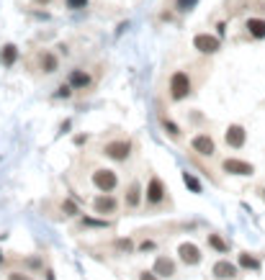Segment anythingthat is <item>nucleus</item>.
Masks as SVG:
<instances>
[{"label":"nucleus","instance_id":"nucleus-16","mask_svg":"<svg viewBox=\"0 0 265 280\" xmlns=\"http://www.w3.org/2000/svg\"><path fill=\"white\" fill-rule=\"evenodd\" d=\"M70 85L72 87H88L90 85V75L83 72V70H72L70 72Z\"/></svg>","mask_w":265,"mask_h":280},{"label":"nucleus","instance_id":"nucleus-20","mask_svg":"<svg viewBox=\"0 0 265 280\" xmlns=\"http://www.w3.org/2000/svg\"><path fill=\"white\" fill-rule=\"evenodd\" d=\"M183 183H186V185L193 190V193H201V183L196 180V177H193L191 172H183Z\"/></svg>","mask_w":265,"mask_h":280},{"label":"nucleus","instance_id":"nucleus-9","mask_svg":"<svg viewBox=\"0 0 265 280\" xmlns=\"http://www.w3.org/2000/svg\"><path fill=\"white\" fill-rule=\"evenodd\" d=\"M163 198H165V185H163L160 177H152L149 185H147V200L149 203H160Z\"/></svg>","mask_w":265,"mask_h":280},{"label":"nucleus","instance_id":"nucleus-22","mask_svg":"<svg viewBox=\"0 0 265 280\" xmlns=\"http://www.w3.org/2000/svg\"><path fill=\"white\" fill-rule=\"evenodd\" d=\"M163 126H165V131L170 134V137H180V129L172 124V121H167V118H163Z\"/></svg>","mask_w":265,"mask_h":280},{"label":"nucleus","instance_id":"nucleus-10","mask_svg":"<svg viewBox=\"0 0 265 280\" xmlns=\"http://www.w3.org/2000/svg\"><path fill=\"white\" fill-rule=\"evenodd\" d=\"M93 208H96V214H113L116 211V200H113L111 196H98L96 200H93Z\"/></svg>","mask_w":265,"mask_h":280},{"label":"nucleus","instance_id":"nucleus-26","mask_svg":"<svg viewBox=\"0 0 265 280\" xmlns=\"http://www.w3.org/2000/svg\"><path fill=\"white\" fill-rule=\"evenodd\" d=\"M116 247H119V250H126V252H129V250H132V242H129V239H119V242H116Z\"/></svg>","mask_w":265,"mask_h":280},{"label":"nucleus","instance_id":"nucleus-31","mask_svg":"<svg viewBox=\"0 0 265 280\" xmlns=\"http://www.w3.org/2000/svg\"><path fill=\"white\" fill-rule=\"evenodd\" d=\"M36 3H41V5H44V3H49V0H36Z\"/></svg>","mask_w":265,"mask_h":280},{"label":"nucleus","instance_id":"nucleus-12","mask_svg":"<svg viewBox=\"0 0 265 280\" xmlns=\"http://www.w3.org/2000/svg\"><path fill=\"white\" fill-rule=\"evenodd\" d=\"M155 273L160 278H170V275H175V262L167 260V257H157L155 260Z\"/></svg>","mask_w":265,"mask_h":280},{"label":"nucleus","instance_id":"nucleus-6","mask_svg":"<svg viewBox=\"0 0 265 280\" xmlns=\"http://www.w3.org/2000/svg\"><path fill=\"white\" fill-rule=\"evenodd\" d=\"M193 149L199 152V154H203V157H211L214 152H216V147H214V139L209 137V134H199V137H193Z\"/></svg>","mask_w":265,"mask_h":280},{"label":"nucleus","instance_id":"nucleus-8","mask_svg":"<svg viewBox=\"0 0 265 280\" xmlns=\"http://www.w3.org/2000/svg\"><path fill=\"white\" fill-rule=\"evenodd\" d=\"M224 139H227V144H229V147H234V149H239L242 147V144H245V139H247V134H245V129H242V126H229L227 129V134H224Z\"/></svg>","mask_w":265,"mask_h":280},{"label":"nucleus","instance_id":"nucleus-1","mask_svg":"<svg viewBox=\"0 0 265 280\" xmlns=\"http://www.w3.org/2000/svg\"><path fill=\"white\" fill-rule=\"evenodd\" d=\"M191 93V77L186 72H172L170 77V98L172 100H183Z\"/></svg>","mask_w":265,"mask_h":280},{"label":"nucleus","instance_id":"nucleus-27","mask_svg":"<svg viewBox=\"0 0 265 280\" xmlns=\"http://www.w3.org/2000/svg\"><path fill=\"white\" fill-rule=\"evenodd\" d=\"M8 280H33V278H29V275H24V273H10Z\"/></svg>","mask_w":265,"mask_h":280},{"label":"nucleus","instance_id":"nucleus-3","mask_svg":"<svg viewBox=\"0 0 265 280\" xmlns=\"http://www.w3.org/2000/svg\"><path fill=\"white\" fill-rule=\"evenodd\" d=\"M193 47L199 49L201 54H216L219 47H222V41L219 36H209V33H199V36L193 39Z\"/></svg>","mask_w":265,"mask_h":280},{"label":"nucleus","instance_id":"nucleus-25","mask_svg":"<svg viewBox=\"0 0 265 280\" xmlns=\"http://www.w3.org/2000/svg\"><path fill=\"white\" fill-rule=\"evenodd\" d=\"M62 208H65L70 216H75V214H77V208H75V203H72V200H65V206H62Z\"/></svg>","mask_w":265,"mask_h":280},{"label":"nucleus","instance_id":"nucleus-32","mask_svg":"<svg viewBox=\"0 0 265 280\" xmlns=\"http://www.w3.org/2000/svg\"><path fill=\"white\" fill-rule=\"evenodd\" d=\"M0 262H3V254H0Z\"/></svg>","mask_w":265,"mask_h":280},{"label":"nucleus","instance_id":"nucleus-23","mask_svg":"<svg viewBox=\"0 0 265 280\" xmlns=\"http://www.w3.org/2000/svg\"><path fill=\"white\" fill-rule=\"evenodd\" d=\"M70 95H72V85H70V83L57 87V98H70Z\"/></svg>","mask_w":265,"mask_h":280},{"label":"nucleus","instance_id":"nucleus-11","mask_svg":"<svg viewBox=\"0 0 265 280\" xmlns=\"http://www.w3.org/2000/svg\"><path fill=\"white\" fill-rule=\"evenodd\" d=\"M214 275H216L219 280H229V278L237 275V267H234L232 262H227V260H219V262L214 265Z\"/></svg>","mask_w":265,"mask_h":280},{"label":"nucleus","instance_id":"nucleus-15","mask_svg":"<svg viewBox=\"0 0 265 280\" xmlns=\"http://www.w3.org/2000/svg\"><path fill=\"white\" fill-rule=\"evenodd\" d=\"M247 31L252 39H265V21L263 18H250L247 21Z\"/></svg>","mask_w":265,"mask_h":280},{"label":"nucleus","instance_id":"nucleus-13","mask_svg":"<svg viewBox=\"0 0 265 280\" xmlns=\"http://www.w3.org/2000/svg\"><path fill=\"white\" fill-rule=\"evenodd\" d=\"M18 59V49H16V44H5L3 52H0V62H3L5 67H13Z\"/></svg>","mask_w":265,"mask_h":280},{"label":"nucleus","instance_id":"nucleus-14","mask_svg":"<svg viewBox=\"0 0 265 280\" xmlns=\"http://www.w3.org/2000/svg\"><path fill=\"white\" fill-rule=\"evenodd\" d=\"M39 64H41V72H47V75L57 72V67H60V62H57V57H54L52 52H44L41 59H39Z\"/></svg>","mask_w":265,"mask_h":280},{"label":"nucleus","instance_id":"nucleus-30","mask_svg":"<svg viewBox=\"0 0 265 280\" xmlns=\"http://www.w3.org/2000/svg\"><path fill=\"white\" fill-rule=\"evenodd\" d=\"M139 250H142V252H147V250H155V242H142V244H139Z\"/></svg>","mask_w":265,"mask_h":280},{"label":"nucleus","instance_id":"nucleus-5","mask_svg":"<svg viewBox=\"0 0 265 280\" xmlns=\"http://www.w3.org/2000/svg\"><path fill=\"white\" fill-rule=\"evenodd\" d=\"M224 172L229 175H252L255 172V167H252L250 162H242V160H234V157H229V160H224Z\"/></svg>","mask_w":265,"mask_h":280},{"label":"nucleus","instance_id":"nucleus-21","mask_svg":"<svg viewBox=\"0 0 265 280\" xmlns=\"http://www.w3.org/2000/svg\"><path fill=\"white\" fill-rule=\"evenodd\" d=\"M196 3H199V0H178L175 8L180 10V13H188V10H193V8H196Z\"/></svg>","mask_w":265,"mask_h":280},{"label":"nucleus","instance_id":"nucleus-29","mask_svg":"<svg viewBox=\"0 0 265 280\" xmlns=\"http://www.w3.org/2000/svg\"><path fill=\"white\" fill-rule=\"evenodd\" d=\"M139 280H157V273H147V270H144V273L139 275Z\"/></svg>","mask_w":265,"mask_h":280},{"label":"nucleus","instance_id":"nucleus-18","mask_svg":"<svg viewBox=\"0 0 265 280\" xmlns=\"http://www.w3.org/2000/svg\"><path fill=\"white\" fill-rule=\"evenodd\" d=\"M209 244H211L216 252H227V250H229V244H227L222 237H219V234H209Z\"/></svg>","mask_w":265,"mask_h":280},{"label":"nucleus","instance_id":"nucleus-7","mask_svg":"<svg viewBox=\"0 0 265 280\" xmlns=\"http://www.w3.org/2000/svg\"><path fill=\"white\" fill-rule=\"evenodd\" d=\"M178 254H180V260L186 262V265H199V262H201V250L196 247V244H191V242L180 244Z\"/></svg>","mask_w":265,"mask_h":280},{"label":"nucleus","instance_id":"nucleus-19","mask_svg":"<svg viewBox=\"0 0 265 280\" xmlns=\"http://www.w3.org/2000/svg\"><path fill=\"white\" fill-rule=\"evenodd\" d=\"M239 265L247 267V270H258V267H260V260H255L252 254H239Z\"/></svg>","mask_w":265,"mask_h":280},{"label":"nucleus","instance_id":"nucleus-24","mask_svg":"<svg viewBox=\"0 0 265 280\" xmlns=\"http://www.w3.org/2000/svg\"><path fill=\"white\" fill-rule=\"evenodd\" d=\"M85 5H88V0H67V8H70V10H80Z\"/></svg>","mask_w":265,"mask_h":280},{"label":"nucleus","instance_id":"nucleus-2","mask_svg":"<svg viewBox=\"0 0 265 280\" xmlns=\"http://www.w3.org/2000/svg\"><path fill=\"white\" fill-rule=\"evenodd\" d=\"M116 172L113 170H96L93 172V185L100 190V193H111L113 188H116Z\"/></svg>","mask_w":265,"mask_h":280},{"label":"nucleus","instance_id":"nucleus-4","mask_svg":"<svg viewBox=\"0 0 265 280\" xmlns=\"http://www.w3.org/2000/svg\"><path fill=\"white\" fill-rule=\"evenodd\" d=\"M106 157H111V160H116V162H124L126 157H129V152H132V144L129 141H111V144H106Z\"/></svg>","mask_w":265,"mask_h":280},{"label":"nucleus","instance_id":"nucleus-17","mask_svg":"<svg viewBox=\"0 0 265 280\" xmlns=\"http://www.w3.org/2000/svg\"><path fill=\"white\" fill-rule=\"evenodd\" d=\"M139 198H142V185L139 183H132L129 193H126V206H129V208L139 206Z\"/></svg>","mask_w":265,"mask_h":280},{"label":"nucleus","instance_id":"nucleus-28","mask_svg":"<svg viewBox=\"0 0 265 280\" xmlns=\"http://www.w3.org/2000/svg\"><path fill=\"white\" fill-rule=\"evenodd\" d=\"M85 226H106V221H96V219H85Z\"/></svg>","mask_w":265,"mask_h":280}]
</instances>
